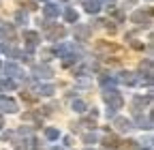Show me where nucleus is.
Segmentation results:
<instances>
[{
  "label": "nucleus",
  "instance_id": "1",
  "mask_svg": "<svg viewBox=\"0 0 154 150\" xmlns=\"http://www.w3.org/2000/svg\"><path fill=\"white\" fill-rule=\"evenodd\" d=\"M17 109V103L13 99H7V97H0V111H15Z\"/></svg>",
  "mask_w": 154,
  "mask_h": 150
},
{
  "label": "nucleus",
  "instance_id": "2",
  "mask_svg": "<svg viewBox=\"0 0 154 150\" xmlns=\"http://www.w3.org/2000/svg\"><path fill=\"white\" fill-rule=\"evenodd\" d=\"M116 127L122 129V131H126V129H131V122H128V120H124V118H116Z\"/></svg>",
  "mask_w": 154,
  "mask_h": 150
},
{
  "label": "nucleus",
  "instance_id": "3",
  "mask_svg": "<svg viewBox=\"0 0 154 150\" xmlns=\"http://www.w3.org/2000/svg\"><path fill=\"white\" fill-rule=\"evenodd\" d=\"M96 47H99V49H111V52H120V47L118 45H111V43H99V45H96Z\"/></svg>",
  "mask_w": 154,
  "mask_h": 150
},
{
  "label": "nucleus",
  "instance_id": "4",
  "mask_svg": "<svg viewBox=\"0 0 154 150\" xmlns=\"http://www.w3.org/2000/svg\"><path fill=\"white\" fill-rule=\"evenodd\" d=\"M124 84H135V82H137V80H135L133 77V73H122V77H120Z\"/></svg>",
  "mask_w": 154,
  "mask_h": 150
},
{
  "label": "nucleus",
  "instance_id": "5",
  "mask_svg": "<svg viewBox=\"0 0 154 150\" xmlns=\"http://www.w3.org/2000/svg\"><path fill=\"white\" fill-rule=\"evenodd\" d=\"M73 107H75V111H84V109H86V103H84V101H75Z\"/></svg>",
  "mask_w": 154,
  "mask_h": 150
},
{
  "label": "nucleus",
  "instance_id": "6",
  "mask_svg": "<svg viewBox=\"0 0 154 150\" xmlns=\"http://www.w3.org/2000/svg\"><path fill=\"white\" fill-rule=\"evenodd\" d=\"M45 133H47V137H49V139H56V137H58V131H56V129H47Z\"/></svg>",
  "mask_w": 154,
  "mask_h": 150
},
{
  "label": "nucleus",
  "instance_id": "7",
  "mask_svg": "<svg viewBox=\"0 0 154 150\" xmlns=\"http://www.w3.org/2000/svg\"><path fill=\"white\" fill-rule=\"evenodd\" d=\"M15 84L13 82H0V90H7V88H13Z\"/></svg>",
  "mask_w": 154,
  "mask_h": 150
},
{
  "label": "nucleus",
  "instance_id": "8",
  "mask_svg": "<svg viewBox=\"0 0 154 150\" xmlns=\"http://www.w3.org/2000/svg\"><path fill=\"white\" fill-rule=\"evenodd\" d=\"M51 92H54L51 86H43V88H41V95H51Z\"/></svg>",
  "mask_w": 154,
  "mask_h": 150
},
{
  "label": "nucleus",
  "instance_id": "9",
  "mask_svg": "<svg viewBox=\"0 0 154 150\" xmlns=\"http://www.w3.org/2000/svg\"><path fill=\"white\" fill-rule=\"evenodd\" d=\"M26 39H30V43H34V41H36V34H34V32H28Z\"/></svg>",
  "mask_w": 154,
  "mask_h": 150
}]
</instances>
